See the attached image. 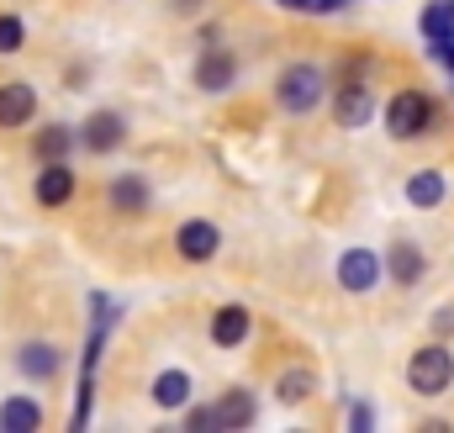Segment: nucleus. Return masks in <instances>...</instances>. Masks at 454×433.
Wrapping results in <instances>:
<instances>
[{"label":"nucleus","mask_w":454,"mask_h":433,"mask_svg":"<svg viewBox=\"0 0 454 433\" xmlns=\"http://www.w3.org/2000/svg\"><path fill=\"white\" fill-rule=\"evenodd\" d=\"M444 196H450L444 169H418V175L407 180V201H412V207H423V212H428V207H439Z\"/></svg>","instance_id":"obj_14"},{"label":"nucleus","mask_w":454,"mask_h":433,"mask_svg":"<svg viewBox=\"0 0 454 433\" xmlns=\"http://www.w3.org/2000/svg\"><path fill=\"white\" fill-rule=\"evenodd\" d=\"M348 429H354V433H370V429H375V413H370L364 402H359V407H348Z\"/></svg>","instance_id":"obj_27"},{"label":"nucleus","mask_w":454,"mask_h":433,"mask_svg":"<svg viewBox=\"0 0 454 433\" xmlns=\"http://www.w3.org/2000/svg\"><path fill=\"white\" fill-rule=\"evenodd\" d=\"M16 365H21V375H32V381H53V375H59V349H53V343H27V349L16 354Z\"/></svg>","instance_id":"obj_19"},{"label":"nucleus","mask_w":454,"mask_h":433,"mask_svg":"<svg viewBox=\"0 0 454 433\" xmlns=\"http://www.w3.org/2000/svg\"><path fill=\"white\" fill-rule=\"evenodd\" d=\"M74 143H80V138H74L69 127H59V122H53V127H43V132H37V159H43V164L69 159V148H74Z\"/></svg>","instance_id":"obj_21"},{"label":"nucleus","mask_w":454,"mask_h":433,"mask_svg":"<svg viewBox=\"0 0 454 433\" xmlns=\"http://www.w3.org/2000/svg\"><path fill=\"white\" fill-rule=\"evenodd\" d=\"M69 196H74V169H69L64 159L43 164V169H37V201H43V207H64Z\"/></svg>","instance_id":"obj_10"},{"label":"nucleus","mask_w":454,"mask_h":433,"mask_svg":"<svg viewBox=\"0 0 454 433\" xmlns=\"http://www.w3.org/2000/svg\"><path fill=\"white\" fill-rule=\"evenodd\" d=\"M217 243H223V232H217V222H180V232H175V248H180V259H191V264H207L212 254H217Z\"/></svg>","instance_id":"obj_5"},{"label":"nucleus","mask_w":454,"mask_h":433,"mask_svg":"<svg viewBox=\"0 0 454 433\" xmlns=\"http://www.w3.org/2000/svg\"><path fill=\"white\" fill-rule=\"evenodd\" d=\"M254 418H259L254 391H223V402H217V429H248Z\"/></svg>","instance_id":"obj_15"},{"label":"nucleus","mask_w":454,"mask_h":433,"mask_svg":"<svg viewBox=\"0 0 454 433\" xmlns=\"http://www.w3.org/2000/svg\"><path fill=\"white\" fill-rule=\"evenodd\" d=\"M434 333H444V338L454 333V307H444V312H434Z\"/></svg>","instance_id":"obj_28"},{"label":"nucleus","mask_w":454,"mask_h":433,"mask_svg":"<svg viewBox=\"0 0 454 433\" xmlns=\"http://www.w3.org/2000/svg\"><path fill=\"white\" fill-rule=\"evenodd\" d=\"M333 116H339L343 127H364L370 116H375V91L364 85V80H348L333 91Z\"/></svg>","instance_id":"obj_6"},{"label":"nucleus","mask_w":454,"mask_h":433,"mask_svg":"<svg viewBox=\"0 0 454 433\" xmlns=\"http://www.w3.org/2000/svg\"><path fill=\"white\" fill-rule=\"evenodd\" d=\"M37 429H43V402H32V397L0 402V433H37Z\"/></svg>","instance_id":"obj_13"},{"label":"nucleus","mask_w":454,"mask_h":433,"mask_svg":"<svg viewBox=\"0 0 454 433\" xmlns=\"http://www.w3.org/2000/svg\"><path fill=\"white\" fill-rule=\"evenodd\" d=\"M423 270H428V259H423V248L418 243H391V254H386V275L396 280V286H418L423 280Z\"/></svg>","instance_id":"obj_11"},{"label":"nucleus","mask_w":454,"mask_h":433,"mask_svg":"<svg viewBox=\"0 0 454 433\" xmlns=\"http://www.w3.org/2000/svg\"><path fill=\"white\" fill-rule=\"evenodd\" d=\"M121 138H127L121 111H96V116H85V127H80V148H90V154H112Z\"/></svg>","instance_id":"obj_7"},{"label":"nucleus","mask_w":454,"mask_h":433,"mask_svg":"<svg viewBox=\"0 0 454 433\" xmlns=\"http://www.w3.org/2000/svg\"><path fill=\"white\" fill-rule=\"evenodd\" d=\"M164 413H175V407H185L191 402V375L185 370H164V375H153V391H148Z\"/></svg>","instance_id":"obj_17"},{"label":"nucleus","mask_w":454,"mask_h":433,"mask_svg":"<svg viewBox=\"0 0 454 433\" xmlns=\"http://www.w3.org/2000/svg\"><path fill=\"white\" fill-rule=\"evenodd\" d=\"M238 80V59L227 53V48H212V53H201V64H196V85L207 91V96H217Z\"/></svg>","instance_id":"obj_9"},{"label":"nucleus","mask_w":454,"mask_h":433,"mask_svg":"<svg viewBox=\"0 0 454 433\" xmlns=\"http://www.w3.org/2000/svg\"><path fill=\"white\" fill-rule=\"evenodd\" d=\"M312 386H317V375L296 365V370H286V375L275 381V397H280V402L291 407V402H307V397H312Z\"/></svg>","instance_id":"obj_22"},{"label":"nucleus","mask_w":454,"mask_h":433,"mask_svg":"<svg viewBox=\"0 0 454 433\" xmlns=\"http://www.w3.org/2000/svg\"><path fill=\"white\" fill-rule=\"evenodd\" d=\"M407 386H412L418 397H444L454 386V354H450L444 338H439V343H423V349L407 359Z\"/></svg>","instance_id":"obj_2"},{"label":"nucleus","mask_w":454,"mask_h":433,"mask_svg":"<svg viewBox=\"0 0 454 433\" xmlns=\"http://www.w3.org/2000/svg\"><path fill=\"white\" fill-rule=\"evenodd\" d=\"M21 43H27V27H21V16L5 11V16H0V53H16Z\"/></svg>","instance_id":"obj_24"},{"label":"nucleus","mask_w":454,"mask_h":433,"mask_svg":"<svg viewBox=\"0 0 454 433\" xmlns=\"http://www.w3.org/2000/svg\"><path fill=\"white\" fill-rule=\"evenodd\" d=\"M106 196H112L116 212H148V180L143 175H116Z\"/></svg>","instance_id":"obj_18"},{"label":"nucleus","mask_w":454,"mask_h":433,"mask_svg":"<svg viewBox=\"0 0 454 433\" xmlns=\"http://www.w3.org/2000/svg\"><path fill=\"white\" fill-rule=\"evenodd\" d=\"M323 96H328V80H323L317 64H291V69H280V80H275V106L291 111V116L317 111Z\"/></svg>","instance_id":"obj_1"},{"label":"nucleus","mask_w":454,"mask_h":433,"mask_svg":"<svg viewBox=\"0 0 454 433\" xmlns=\"http://www.w3.org/2000/svg\"><path fill=\"white\" fill-rule=\"evenodd\" d=\"M32 111H37V91L32 85H21V80L0 85V127H27Z\"/></svg>","instance_id":"obj_12"},{"label":"nucleus","mask_w":454,"mask_h":433,"mask_svg":"<svg viewBox=\"0 0 454 433\" xmlns=\"http://www.w3.org/2000/svg\"><path fill=\"white\" fill-rule=\"evenodd\" d=\"M185 429H191V433H217V407H191Z\"/></svg>","instance_id":"obj_25"},{"label":"nucleus","mask_w":454,"mask_h":433,"mask_svg":"<svg viewBox=\"0 0 454 433\" xmlns=\"http://www.w3.org/2000/svg\"><path fill=\"white\" fill-rule=\"evenodd\" d=\"M90 318H96V323H90V338H85V359H80V365H85V375L96 370V359H101V349H106V338H112V323L121 318V307H116L112 296H90Z\"/></svg>","instance_id":"obj_8"},{"label":"nucleus","mask_w":454,"mask_h":433,"mask_svg":"<svg viewBox=\"0 0 454 433\" xmlns=\"http://www.w3.org/2000/svg\"><path fill=\"white\" fill-rule=\"evenodd\" d=\"M386 275V259L380 254H370V248H348L339 259V286L343 291H354V296H364V291H375V280Z\"/></svg>","instance_id":"obj_4"},{"label":"nucleus","mask_w":454,"mask_h":433,"mask_svg":"<svg viewBox=\"0 0 454 433\" xmlns=\"http://www.w3.org/2000/svg\"><path fill=\"white\" fill-rule=\"evenodd\" d=\"M243 338H248V307L232 302V307H223V312L212 318V343H217V349H238Z\"/></svg>","instance_id":"obj_16"},{"label":"nucleus","mask_w":454,"mask_h":433,"mask_svg":"<svg viewBox=\"0 0 454 433\" xmlns=\"http://www.w3.org/2000/svg\"><path fill=\"white\" fill-rule=\"evenodd\" d=\"M418 27H423V37H428V43L454 37V0H428V5H423V16H418Z\"/></svg>","instance_id":"obj_20"},{"label":"nucleus","mask_w":454,"mask_h":433,"mask_svg":"<svg viewBox=\"0 0 454 433\" xmlns=\"http://www.w3.org/2000/svg\"><path fill=\"white\" fill-rule=\"evenodd\" d=\"M428 59H434V64H444V69L454 75V37H439V43H428Z\"/></svg>","instance_id":"obj_26"},{"label":"nucleus","mask_w":454,"mask_h":433,"mask_svg":"<svg viewBox=\"0 0 454 433\" xmlns=\"http://www.w3.org/2000/svg\"><path fill=\"white\" fill-rule=\"evenodd\" d=\"M434 127V96H423V91H396L391 96V106H386V132L396 138V143H412V138H423Z\"/></svg>","instance_id":"obj_3"},{"label":"nucleus","mask_w":454,"mask_h":433,"mask_svg":"<svg viewBox=\"0 0 454 433\" xmlns=\"http://www.w3.org/2000/svg\"><path fill=\"white\" fill-rule=\"evenodd\" d=\"M275 5H280V11H301V16H333L348 0H275Z\"/></svg>","instance_id":"obj_23"}]
</instances>
